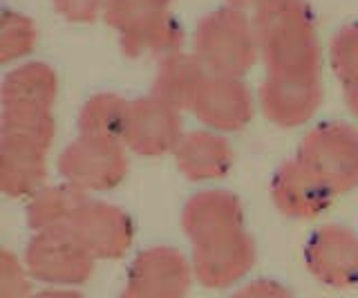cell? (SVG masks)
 Instances as JSON below:
<instances>
[{
    "label": "cell",
    "mask_w": 358,
    "mask_h": 298,
    "mask_svg": "<svg viewBox=\"0 0 358 298\" xmlns=\"http://www.w3.org/2000/svg\"><path fill=\"white\" fill-rule=\"evenodd\" d=\"M63 171L78 186L106 189L123 175L126 159H123L115 139L85 135L83 141H78L65 152Z\"/></svg>",
    "instance_id": "5b68a950"
},
{
    "label": "cell",
    "mask_w": 358,
    "mask_h": 298,
    "mask_svg": "<svg viewBox=\"0 0 358 298\" xmlns=\"http://www.w3.org/2000/svg\"><path fill=\"white\" fill-rule=\"evenodd\" d=\"M179 166L190 178H213L229 166V148L210 135H190L179 146Z\"/></svg>",
    "instance_id": "9a60e30c"
},
{
    "label": "cell",
    "mask_w": 358,
    "mask_h": 298,
    "mask_svg": "<svg viewBox=\"0 0 358 298\" xmlns=\"http://www.w3.org/2000/svg\"><path fill=\"white\" fill-rule=\"evenodd\" d=\"M329 186L313 173L305 162L291 164L275 182V197L285 211L296 215L318 213L327 204Z\"/></svg>",
    "instance_id": "30bf717a"
},
{
    "label": "cell",
    "mask_w": 358,
    "mask_h": 298,
    "mask_svg": "<svg viewBox=\"0 0 358 298\" xmlns=\"http://www.w3.org/2000/svg\"><path fill=\"white\" fill-rule=\"evenodd\" d=\"M302 162L331 191L347 189L358 182V135L345 126L320 128L307 139Z\"/></svg>",
    "instance_id": "3957f363"
},
{
    "label": "cell",
    "mask_w": 358,
    "mask_h": 298,
    "mask_svg": "<svg viewBox=\"0 0 358 298\" xmlns=\"http://www.w3.org/2000/svg\"><path fill=\"white\" fill-rule=\"evenodd\" d=\"M166 12H171V0H108L103 16L110 27L126 34Z\"/></svg>",
    "instance_id": "e0dca14e"
},
{
    "label": "cell",
    "mask_w": 358,
    "mask_h": 298,
    "mask_svg": "<svg viewBox=\"0 0 358 298\" xmlns=\"http://www.w3.org/2000/svg\"><path fill=\"white\" fill-rule=\"evenodd\" d=\"M206 76L208 72L195 59V54L175 52L171 57L162 59L155 81V97H159L162 101L175 108L190 106Z\"/></svg>",
    "instance_id": "ba28073f"
},
{
    "label": "cell",
    "mask_w": 358,
    "mask_h": 298,
    "mask_svg": "<svg viewBox=\"0 0 358 298\" xmlns=\"http://www.w3.org/2000/svg\"><path fill=\"white\" fill-rule=\"evenodd\" d=\"M130 104L117 97L101 94L94 97L83 110V130L90 137L115 139L117 135L126 137Z\"/></svg>",
    "instance_id": "2e32d148"
},
{
    "label": "cell",
    "mask_w": 358,
    "mask_h": 298,
    "mask_svg": "<svg viewBox=\"0 0 358 298\" xmlns=\"http://www.w3.org/2000/svg\"><path fill=\"white\" fill-rule=\"evenodd\" d=\"M331 63L345 83L358 79V25L343 27L331 41Z\"/></svg>",
    "instance_id": "d6986e66"
},
{
    "label": "cell",
    "mask_w": 358,
    "mask_h": 298,
    "mask_svg": "<svg viewBox=\"0 0 358 298\" xmlns=\"http://www.w3.org/2000/svg\"><path fill=\"white\" fill-rule=\"evenodd\" d=\"M193 54L208 74L240 76L255 63L260 43L255 23L235 7H222L199 20Z\"/></svg>",
    "instance_id": "7a4b0ae2"
},
{
    "label": "cell",
    "mask_w": 358,
    "mask_h": 298,
    "mask_svg": "<svg viewBox=\"0 0 358 298\" xmlns=\"http://www.w3.org/2000/svg\"><path fill=\"white\" fill-rule=\"evenodd\" d=\"M255 34L268 70H318L316 25L305 0H273L255 14Z\"/></svg>",
    "instance_id": "6da1fadb"
},
{
    "label": "cell",
    "mask_w": 358,
    "mask_h": 298,
    "mask_svg": "<svg viewBox=\"0 0 358 298\" xmlns=\"http://www.w3.org/2000/svg\"><path fill=\"white\" fill-rule=\"evenodd\" d=\"M108 0H52L54 9L70 23H90L106 12Z\"/></svg>",
    "instance_id": "ffe728a7"
},
{
    "label": "cell",
    "mask_w": 358,
    "mask_h": 298,
    "mask_svg": "<svg viewBox=\"0 0 358 298\" xmlns=\"http://www.w3.org/2000/svg\"><path fill=\"white\" fill-rule=\"evenodd\" d=\"M273 0H229V7H235V9H240V12H253V14H257V12H262L264 7H268L271 5Z\"/></svg>",
    "instance_id": "44dd1931"
},
{
    "label": "cell",
    "mask_w": 358,
    "mask_h": 298,
    "mask_svg": "<svg viewBox=\"0 0 358 298\" xmlns=\"http://www.w3.org/2000/svg\"><path fill=\"white\" fill-rule=\"evenodd\" d=\"M70 227L78 242L96 249H119L128 240V227L121 213L99 204L78 206Z\"/></svg>",
    "instance_id": "8fae6325"
},
{
    "label": "cell",
    "mask_w": 358,
    "mask_h": 298,
    "mask_svg": "<svg viewBox=\"0 0 358 298\" xmlns=\"http://www.w3.org/2000/svg\"><path fill=\"white\" fill-rule=\"evenodd\" d=\"M119 36H121V50L128 57H143V54L171 57L175 52H182L184 29L171 12H166L159 18L150 20V23H145L137 29H130Z\"/></svg>",
    "instance_id": "7c38bea8"
},
{
    "label": "cell",
    "mask_w": 358,
    "mask_h": 298,
    "mask_svg": "<svg viewBox=\"0 0 358 298\" xmlns=\"http://www.w3.org/2000/svg\"><path fill=\"white\" fill-rule=\"evenodd\" d=\"M45 143L31 141L7 135L5 137V164H3V175H5V186L7 191L22 193L31 189L34 184L41 180L43 173V159H41V148Z\"/></svg>",
    "instance_id": "4fadbf2b"
},
{
    "label": "cell",
    "mask_w": 358,
    "mask_h": 298,
    "mask_svg": "<svg viewBox=\"0 0 358 298\" xmlns=\"http://www.w3.org/2000/svg\"><path fill=\"white\" fill-rule=\"evenodd\" d=\"M38 31L27 16L16 12H5L0 23V59L5 63L27 57L36 48Z\"/></svg>",
    "instance_id": "ac0fdd59"
},
{
    "label": "cell",
    "mask_w": 358,
    "mask_h": 298,
    "mask_svg": "<svg viewBox=\"0 0 358 298\" xmlns=\"http://www.w3.org/2000/svg\"><path fill=\"white\" fill-rule=\"evenodd\" d=\"M190 106L217 128H240L251 117V97L238 76L208 74Z\"/></svg>",
    "instance_id": "8992f818"
},
{
    "label": "cell",
    "mask_w": 358,
    "mask_h": 298,
    "mask_svg": "<svg viewBox=\"0 0 358 298\" xmlns=\"http://www.w3.org/2000/svg\"><path fill=\"white\" fill-rule=\"evenodd\" d=\"M320 101V81L316 70H268L262 87L266 115L278 124L305 121Z\"/></svg>",
    "instance_id": "277c9868"
},
{
    "label": "cell",
    "mask_w": 358,
    "mask_h": 298,
    "mask_svg": "<svg viewBox=\"0 0 358 298\" xmlns=\"http://www.w3.org/2000/svg\"><path fill=\"white\" fill-rule=\"evenodd\" d=\"M179 137V119L175 106L162 101L159 97L130 104L126 139L141 152H164Z\"/></svg>",
    "instance_id": "52a82bcc"
},
{
    "label": "cell",
    "mask_w": 358,
    "mask_h": 298,
    "mask_svg": "<svg viewBox=\"0 0 358 298\" xmlns=\"http://www.w3.org/2000/svg\"><path fill=\"white\" fill-rule=\"evenodd\" d=\"M56 97V76L48 65H22L5 83V106L18 113H48Z\"/></svg>",
    "instance_id": "9c48e42d"
},
{
    "label": "cell",
    "mask_w": 358,
    "mask_h": 298,
    "mask_svg": "<svg viewBox=\"0 0 358 298\" xmlns=\"http://www.w3.org/2000/svg\"><path fill=\"white\" fill-rule=\"evenodd\" d=\"M235 220H238V208L227 195H201L186 211V227L199 240L233 231Z\"/></svg>",
    "instance_id": "5bb4252c"
},
{
    "label": "cell",
    "mask_w": 358,
    "mask_h": 298,
    "mask_svg": "<svg viewBox=\"0 0 358 298\" xmlns=\"http://www.w3.org/2000/svg\"><path fill=\"white\" fill-rule=\"evenodd\" d=\"M345 85H347V101H350L352 110L358 115V79L345 83Z\"/></svg>",
    "instance_id": "7402d4cb"
}]
</instances>
